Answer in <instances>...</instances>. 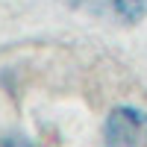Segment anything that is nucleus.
<instances>
[{
	"label": "nucleus",
	"instance_id": "nucleus-1",
	"mask_svg": "<svg viewBox=\"0 0 147 147\" xmlns=\"http://www.w3.org/2000/svg\"><path fill=\"white\" fill-rule=\"evenodd\" d=\"M106 147H147V115L118 106L106 118Z\"/></svg>",
	"mask_w": 147,
	"mask_h": 147
},
{
	"label": "nucleus",
	"instance_id": "nucleus-2",
	"mask_svg": "<svg viewBox=\"0 0 147 147\" xmlns=\"http://www.w3.org/2000/svg\"><path fill=\"white\" fill-rule=\"evenodd\" d=\"M112 12L121 21L136 24L147 15V0H112Z\"/></svg>",
	"mask_w": 147,
	"mask_h": 147
},
{
	"label": "nucleus",
	"instance_id": "nucleus-3",
	"mask_svg": "<svg viewBox=\"0 0 147 147\" xmlns=\"http://www.w3.org/2000/svg\"><path fill=\"white\" fill-rule=\"evenodd\" d=\"M82 6H88V9H100V3H106L109 9H112V0H80Z\"/></svg>",
	"mask_w": 147,
	"mask_h": 147
}]
</instances>
